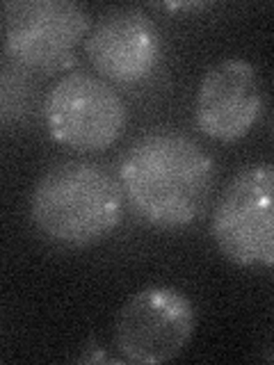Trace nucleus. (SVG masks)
<instances>
[{"mask_svg":"<svg viewBox=\"0 0 274 365\" xmlns=\"http://www.w3.org/2000/svg\"><path fill=\"white\" fill-rule=\"evenodd\" d=\"M215 165L208 151L176 130L135 140L119 163V185L131 210L148 226L176 231L199 220L210 199Z\"/></svg>","mask_w":274,"mask_h":365,"instance_id":"f257e3e1","label":"nucleus"},{"mask_svg":"<svg viewBox=\"0 0 274 365\" xmlns=\"http://www.w3.org/2000/svg\"><path fill=\"white\" fill-rule=\"evenodd\" d=\"M126 199L119 180L89 160H66L34 182L30 220L64 247H91L106 240L123 220Z\"/></svg>","mask_w":274,"mask_h":365,"instance_id":"f03ea898","label":"nucleus"},{"mask_svg":"<svg viewBox=\"0 0 274 365\" xmlns=\"http://www.w3.org/2000/svg\"><path fill=\"white\" fill-rule=\"evenodd\" d=\"M44 121L57 144L80 153H98L121 140L128 108L108 80L73 71L46 91Z\"/></svg>","mask_w":274,"mask_h":365,"instance_id":"7ed1b4c3","label":"nucleus"},{"mask_svg":"<svg viewBox=\"0 0 274 365\" xmlns=\"http://www.w3.org/2000/svg\"><path fill=\"white\" fill-rule=\"evenodd\" d=\"M274 167L249 165L231 178L215 205L210 233L217 249L240 267L274 262Z\"/></svg>","mask_w":274,"mask_h":365,"instance_id":"20e7f679","label":"nucleus"},{"mask_svg":"<svg viewBox=\"0 0 274 365\" xmlns=\"http://www.w3.org/2000/svg\"><path fill=\"white\" fill-rule=\"evenodd\" d=\"M5 14V53L26 71H55L71 60L91 19L73 0H11Z\"/></svg>","mask_w":274,"mask_h":365,"instance_id":"39448f33","label":"nucleus"},{"mask_svg":"<svg viewBox=\"0 0 274 365\" xmlns=\"http://www.w3.org/2000/svg\"><path fill=\"white\" fill-rule=\"evenodd\" d=\"M197 315L186 292L169 285H148L123 304L114 327V342L123 361L158 365L188 347Z\"/></svg>","mask_w":274,"mask_h":365,"instance_id":"423d86ee","label":"nucleus"},{"mask_svg":"<svg viewBox=\"0 0 274 365\" xmlns=\"http://www.w3.org/2000/svg\"><path fill=\"white\" fill-rule=\"evenodd\" d=\"M85 51L94 71L110 85H137L158 68L163 37L144 9L112 7L89 28Z\"/></svg>","mask_w":274,"mask_h":365,"instance_id":"0eeeda50","label":"nucleus"},{"mask_svg":"<svg viewBox=\"0 0 274 365\" xmlns=\"http://www.w3.org/2000/svg\"><path fill=\"white\" fill-rule=\"evenodd\" d=\"M265 94L258 68L240 57L222 60L203 73L194 96V123L217 142H238L260 119Z\"/></svg>","mask_w":274,"mask_h":365,"instance_id":"6e6552de","label":"nucleus"},{"mask_svg":"<svg viewBox=\"0 0 274 365\" xmlns=\"http://www.w3.org/2000/svg\"><path fill=\"white\" fill-rule=\"evenodd\" d=\"M37 85L26 68L0 64V125L21 123L34 110Z\"/></svg>","mask_w":274,"mask_h":365,"instance_id":"1a4fd4ad","label":"nucleus"}]
</instances>
